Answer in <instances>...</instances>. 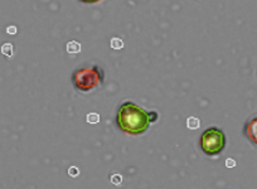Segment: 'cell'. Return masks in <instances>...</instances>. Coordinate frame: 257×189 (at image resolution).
<instances>
[{"mask_svg": "<svg viewBox=\"0 0 257 189\" xmlns=\"http://www.w3.org/2000/svg\"><path fill=\"white\" fill-rule=\"evenodd\" d=\"M66 49L68 53H80L81 52V43L76 41H71L66 44Z\"/></svg>", "mask_w": 257, "mask_h": 189, "instance_id": "cell-6", "label": "cell"}, {"mask_svg": "<svg viewBox=\"0 0 257 189\" xmlns=\"http://www.w3.org/2000/svg\"><path fill=\"white\" fill-rule=\"evenodd\" d=\"M2 53L7 57L13 56V44L12 43H6L2 47Z\"/></svg>", "mask_w": 257, "mask_h": 189, "instance_id": "cell-8", "label": "cell"}, {"mask_svg": "<svg viewBox=\"0 0 257 189\" xmlns=\"http://www.w3.org/2000/svg\"><path fill=\"white\" fill-rule=\"evenodd\" d=\"M111 183L115 184V185H118V184L122 183V176H121L120 174H113V175L111 176Z\"/></svg>", "mask_w": 257, "mask_h": 189, "instance_id": "cell-11", "label": "cell"}, {"mask_svg": "<svg viewBox=\"0 0 257 189\" xmlns=\"http://www.w3.org/2000/svg\"><path fill=\"white\" fill-rule=\"evenodd\" d=\"M87 123L88 124H98L100 123V115L96 113H91L87 115Z\"/></svg>", "mask_w": 257, "mask_h": 189, "instance_id": "cell-9", "label": "cell"}, {"mask_svg": "<svg viewBox=\"0 0 257 189\" xmlns=\"http://www.w3.org/2000/svg\"><path fill=\"white\" fill-rule=\"evenodd\" d=\"M244 135L254 145H257V118L252 119L244 125Z\"/></svg>", "mask_w": 257, "mask_h": 189, "instance_id": "cell-4", "label": "cell"}, {"mask_svg": "<svg viewBox=\"0 0 257 189\" xmlns=\"http://www.w3.org/2000/svg\"><path fill=\"white\" fill-rule=\"evenodd\" d=\"M102 78L103 73L98 67L78 69L72 76V81L76 88L83 92H87L96 88L102 82Z\"/></svg>", "mask_w": 257, "mask_h": 189, "instance_id": "cell-3", "label": "cell"}, {"mask_svg": "<svg viewBox=\"0 0 257 189\" xmlns=\"http://www.w3.org/2000/svg\"><path fill=\"white\" fill-rule=\"evenodd\" d=\"M158 119V115L157 113H149V120L150 123H153V121H155Z\"/></svg>", "mask_w": 257, "mask_h": 189, "instance_id": "cell-14", "label": "cell"}, {"mask_svg": "<svg viewBox=\"0 0 257 189\" xmlns=\"http://www.w3.org/2000/svg\"><path fill=\"white\" fill-rule=\"evenodd\" d=\"M82 3H88V4H93V3H98L101 0H81Z\"/></svg>", "mask_w": 257, "mask_h": 189, "instance_id": "cell-15", "label": "cell"}, {"mask_svg": "<svg viewBox=\"0 0 257 189\" xmlns=\"http://www.w3.org/2000/svg\"><path fill=\"white\" fill-rule=\"evenodd\" d=\"M226 146V136L218 128H209L202 134L201 148L208 156H216L223 151Z\"/></svg>", "mask_w": 257, "mask_h": 189, "instance_id": "cell-2", "label": "cell"}, {"mask_svg": "<svg viewBox=\"0 0 257 189\" xmlns=\"http://www.w3.org/2000/svg\"><path fill=\"white\" fill-rule=\"evenodd\" d=\"M234 165H236V161H234L233 159H227L226 166H228V168H233Z\"/></svg>", "mask_w": 257, "mask_h": 189, "instance_id": "cell-13", "label": "cell"}, {"mask_svg": "<svg viewBox=\"0 0 257 189\" xmlns=\"http://www.w3.org/2000/svg\"><path fill=\"white\" fill-rule=\"evenodd\" d=\"M68 175L72 176V178H76V176L80 175V169H78L77 166H71V168L68 169Z\"/></svg>", "mask_w": 257, "mask_h": 189, "instance_id": "cell-10", "label": "cell"}, {"mask_svg": "<svg viewBox=\"0 0 257 189\" xmlns=\"http://www.w3.org/2000/svg\"><path fill=\"white\" fill-rule=\"evenodd\" d=\"M118 129L128 135H142L149 129V114L134 103H123L116 116Z\"/></svg>", "mask_w": 257, "mask_h": 189, "instance_id": "cell-1", "label": "cell"}, {"mask_svg": "<svg viewBox=\"0 0 257 189\" xmlns=\"http://www.w3.org/2000/svg\"><path fill=\"white\" fill-rule=\"evenodd\" d=\"M187 126L190 130H197V129L201 128V120L196 116H190L187 119Z\"/></svg>", "mask_w": 257, "mask_h": 189, "instance_id": "cell-5", "label": "cell"}, {"mask_svg": "<svg viewBox=\"0 0 257 189\" xmlns=\"http://www.w3.org/2000/svg\"><path fill=\"white\" fill-rule=\"evenodd\" d=\"M17 32H18V28L16 26H11L7 28V33L9 34H17Z\"/></svg>", "mask_w": 257, "mask_h": 189, "instance_id": "cell-12", "label": "cell"}, {"mask_svg": "<svg viewBox=\"0 0 257 189\" xmlns=\"http://www.w3.org/2000/svg\"><path fill=\"white\" fill-rule=\"evenodd\" d=\"M111 48L115 49V51H120V49L123 48V42L121 38H117V37H113L110 42Z\"/></svg>", "mask_w": 257, "mask_h": 189, "instance_id": "cell-7", "label": "cell"}]
</instances>
